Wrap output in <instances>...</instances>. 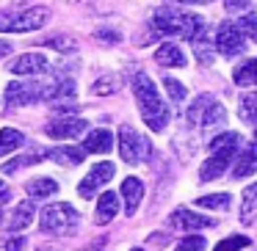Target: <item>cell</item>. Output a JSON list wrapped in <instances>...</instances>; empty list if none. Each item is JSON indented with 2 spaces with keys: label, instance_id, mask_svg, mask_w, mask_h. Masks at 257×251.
<instances>
[{
  "label": "cell",
  "instance_id": "9",
  "mask_svg": "<svg viewBox=\"0 0 257 251\" xmlns=\"http://www.w3.org/2000/svg\"><path fill=\"white\" fill-rule=\"evenodd\" d=\"M111 177H113V163H97V166L83 177V182L78 185V193L83 196V199H91Z\"/></svg>",
  "mask_w": 257,
  "mask_h": 251
},
{
  "label": "cell",
  "instance_id": "37",
  "mask_svg": "<svg viewBox=\"0 0 257 251\" xmlns=\"http://www.w3.org/2000/svg\"><path fill=\"white\" fill-rule=\"evenodd\" d=\"M9 53H12V45H9V42H0V58L9 56Z\"/></svg>",
  "mask_w": 257,
  "mask_h": 251
},
{
  "label": "cell",
  "instance_id": "19",
  "mask_svg": "<svg viewBox=\"0 0 257 251\" xmlns=\"http://www.w3.org/2000/svg\"><path fill=\"white\" fill-rule=\"evenodd\" d=\"M47 157L56 160V163H64V166H78V163H83L86 149H78V146H58V149L47 152Z\"/></svg>",
  "mask_w": 257,
  "mask_h": 251
},
{
  "label": "cell",
  "instance_id": "7",
  "mask_svg": "<svg viewBox=\"0 0 257 251\" xmlns=\"http://www.w3.org/2000/svg\"><path fill=\"white\" fill-rule=\"evenodd\" d=\"M47 9H28L20 14H0V34H31L47 23Z\"/></svg>",
  "mask_w": 257,
  "mask_h": 251
},
{
  "label": "cell",
  "instance_id": "6",
  "mask_svg": "<svg viewBox=\"0 0 257 251\" xmlns=\"http://www.w3.org/2000/svg\"><path fill=\"white\" fill-rule=\"evenodd\" d=\"M119 155H122L124 163L139 166V163H147L152 157V144L139 133V130L124 124V127L119 130Z\"/></svg>",
  "mask_w": 257,
  "mask_h": 251
},
{
  "label": "cell",
  "instance_id": "5",
  "mask_svg": "<svg viewBox=\"0 0 257 251\" xmlns=\"http://www.w3.org/2000/svg\"><path fill=\"white\" fill-rule=\"evenodd\" d=\"M80 223V215L72 204L67 201H58V204H50L42 210L39 218V229L45 234H72Z\"/></svg>",
  "mask_w": 257,
  "mask_h": 251
},
{
  "label": "cell",
  "instance_id": "10",
  "mask_svg": "<svg viewBox=\"0 0 257 251\" xmlns=\"http://www.w3.org/2000/svg\"><path fill=\"white\" fill-rule=\"evenodd\" d=\"M86 127H89V124H86L83 119L67 116V119H56V122H50V124L45 127V133L50 135V138L67 141V138H78V135H83Z\"/></svg>",
  "mask_w": 257,
  "mask_h": 251
},
{
  "label": "cell",
  "instance_id": "17",
  "mask_svg": "<svg viewBox=\"0 0 257 251\" xmlns=\"http://www.w3.org/2000/svg\"><path fill=\"white\" fill-rule=\"evenodd\" d=\"M83 149L94 152V155H108V152L113 149V133L111 130H94V133H89Z\"/></svg>",
  "mask_w": 257,
  "mask_h": 251
},
{
  "label": "cell",
  "instance_id": "38",
  "mask_svg": "<svg viewBox=\"0 0 257 251\" xmlns=\"http://www.w3.org/2000/svg\"><path fill=\"white\" fill-rule=\"evenodd\" d=\"M169 3H210V0H169Z\"/></svg>",
  "mask_w": 257,
  "mask_h": 251
},
{
  "label": "cell",
  "instance_id": "36",
  "mask_svg": "<svg viewBox=\"0 0 257 251\" xmlns=\"http://www.w3.org/2000/svg\"><path fill=\"white\" fill-rule=\"evenodd\" d=\"M97 36H100L102 42H108V45H113V42H119V34H113V31H100Z\"/></svg>",
  "mask_w": 257,
  "mask_h": 251
},
{
  "label": "cell",
  "instance_id": "40",
  "mask_svg": "<svg viewBox=\"0 0 257 251\" xmlns=\"http://www.w3.org/2000/svg\"><path fill=\"white\" fill-rule=\"evenodd\" d=\"M86 251H102V243H97V245H89Z\"/></svg>",
  "mask_w": 257,
  "mask_h": 251
},
{
  "label": "cell",
  "instance_id": "8",
  "mask_svg": "<svg viewBox=\"0 0 257 251\" xmlns=\"http://www.w3.org/2000/svg\"><path fill=\"white\" fill-rule=\"evenodd\" d=\"M216 50L224 58H238L246 50V36L238 28V23H221L216 31Z\"/></svg>",
  "mask_w": 257,
  "mask_h": 251
},
{
  "label": "cell",
  "instance_id": "16",
  "mask_svg": "<svg viewBox=\"0 0 257 251\" xmlns=\"http://www.w3.org/2000/svg\"><path fill=\"white\" fill-rule=\"evenodd\" d=\"M191 47H194V56L199 58L202 64H213V53H216V39H210V34H207V25L194 36V39H191Z\"/></svg>",
  "mask_w": 257,
  "mask_h": 251
},
{
  "label": "cell",
  "instance_id": "39",
  "mask_svg": "<svg viewBox=\"0 0 257 251\" xmlns=\"http://www.w3.org/2000/svg\"><path fill=\"white\" fill-rule=\"evenodd\" d=\"M9 196V190H6V185H3V179H0V199H6Z\"/></svg>",
  "mask_w": 257,
  "mask_h": 251
},
{
  "label": "cell",
  "instance_id": "41",
  "mask_svg": "<svg viewBox=\"0 0 257 251\" xmlns=\"http://www.w3.org/2000/svg\"><path fill=\"white\" fill-rule=\"evenodd\" d=\"M130 251H144V248H130Z\"/></svg>",
  "mask_w": 257,
  "mask_h": 251
},
{
  "label": "cell",
  "instance_id": "25",
  "mask_svg": "<svg viewBox=\"0 0 257 251\" xmlns=\"http://www.w3.org/2000/svg\"><path fill=\"white\" fill-rule=\"evenodd\" d=\"M229 204H232L229 193H210L196 199V207H205V210H229Z\"/></svg>",
  "mask_w": 257,
  "mask_h": 251
},
{
  "label": "cell",
  "instance_id": "22",
  "mask_svg": "<svg viewBox=\"0 0 257 251\" xmlns=\"http://www.w3.org/2000/svg\"><path fill=\"white\" fill-rule=\"evenodd\" d=\"M25 190H28L31 199H47V196L58 193V182L50 177H39V179H31V182L25 185Z\"/></svg>",
  "mask_w": 257,
  "mask_h": 251
},
{
  "label": "cell",
  "instance_id": "13",
  "mask_svg": "<svg viewBox=\"0 0 257 251\" xmlns=\"http://www.w3.org/2000/svg\"><path fill=\"white\" fill-rule=\"evenodd\" d=\"M116 212H119V196H116V193H111V190H105V193L100 196V201H97L94 223L105 226V223H111L113 218H116Z\"/></svg>",
  "mask_w": 257,
  "mask_h": 251
},
{
  "label": "cell",
  "instance_id": "24",
  "mask_svg": "<svg viewBox=\"0 0 257 251\" xmlns=\"http://www.w3.org/2000/svg\"><path fill=\"white\" fill-rule=\"evenodd\" d=\"M240 221L254 223L257 221V182L243 190V204H240Z\"/></svg>",
  "mask_w": 257,
  "mask_h": 251
},
{
  "label": "cell",
  "instance_id": "33",
  "mask_svg": "<svg viewBox=\"0 0 257 251\" xmlns=\"http://www.w3.org/2000/svg\"><path fill=\"white\" fill-rule=\"evenodd\" d=\"M23 245H25V240L20 237V234H17V237L12 234V237L0 240V251H23Z\"/></svg>",
  "mask_w": 257,
  "mask_h": 251
},
{
  "label": "cell",
  "instance_id": "29",
  "mask_svg": "<svg viewBox=\"0 0 257 251\" xmlns=\"http://www.w3.org/2000/svg\"><path fill=\"white\" fill-rule=\"evenodd\" d=\"M163 89L169 91V97H172L174 102H183L185 94H188V91H185V86L180 83V80H174V78H166V80H163Z\"/></svg>",
  "mask_w": 257,
  "mask_h": 251
},
{
  "label": "cell",
  "instance_id": "14",
  "mask_svg": "<svg viewBox=\"0 0 257 251\" xmlns=\"http://www.w3.org/2000/svg\"><path fill=\"white\" fill-rule=\"evenodd\" d=\"M122 196H124V210H127V215H133L139 210L141 199H144V182L136 177H127L122 182Z\"/></svg>",
  "mask_w": 257,
  "mask_h": 251
},
{
  "label": "cell",
  "instance_id": "12",
  "mask_svg": "<svg viewBox=\"0 0 257 251\" xmlns=\"http://www.w3.org/2000/svg\"><path fill=\"white\" fill-rule=\"evenodd\" d=\"M213 223H216L213 218L191 212V210H185V207H180V210L172 212V226H177V229H205V226H213Z\"/></svg>",
  "mask_w": 257,
  "mask_h": 251
},
{
  "label": "cell",
  "instance_id": "20",
  "mask_svg": "<svg viewBox=\"0 0 257 251\" xmlns=\"http://www.w3.org/2000/svg\"><path fill=\"white\" fill-rule=\"evenodd\" d=\"M34 215H36L34 201H20V204L14 207V215H12V221H9V226H12L14 232H20V229L34 223Z\"/></svg>",
  "mask_w": 257,
  "mask_h": 251
},
{
  "label": "cell",
  "instance_id": "1",
  "mask_svg": "<svg viewBox=\"0 0 257 251\" xmlns=\"http://www.w3.org/2000/svg\"><path fill=\"white\" fill-rule=\"evenodd\" d=\"M133 94H136V102H139V111H141L144 124L150 130H155V133H161V130L169 124V116H172V113H169L166 102L161 100L155 83L150 80L147 72H139L133 78Z\"/></svg>",
  "mask_w": 257,
  "mask_h": 251
},
{
  "label": "cell",
  "instance_id": "31",
  "mask_svg": "<svg viewBox=\"0 0 257 251\" xmlns=\"http://www.w3.org/2000/svg\"><path fill=\"white\" fill-rule=\"evenodd\" d=\"M238 28L243 31V36H249V39L257 42V17L254 14H246V17L238 20Z\"/></svg>",
  "mask_w": 257,
  "mask_h": 251
},
{
  "label": "cell",
  "instance_id": "18",
  "mask_svg": "<svg viewBox=\"0 0 257 251\" xmlns=\"http://www.w3.org/2000/svg\"><path fill=\"white\" fill-rule=\"evenodd\" d=\"M155 61L161 64V67H185V56H183V50H180L177 45H161L155 50Z\"/></svg>",
  "mask_w": 257,
  "mask_h": 251
},
{
  "label": "cell",
  "instance_id": "32",
  "mask_svg": "<svg viewBox=\"0 0 257 251\" xmlns=\"http://www.w3.org/2000/svg\"><path fill=\"white\" fill-rule=\"evenodd\" d=\"M202 248H205V237L194 234V237H183V240H180V245L174 251H202Z\"/></svg>",
  "mask_w": 257,
  "mask_h": 251
},
{
  "label": "cell",
  "instance_id": "2",
  "mask_svg": "<svg viewBox=\"0 0 257 251\" xmlns=\"http://www.w3.org/2000/svg\"><path fill=\"white\" fill-rule=\"evenodd\" d=\"M152 28L161 36H180V39H194L202 28L205 20L191 12H174V9H161L152 14Z\"/></svg>",
  "mask_w": 257,
  "mask_h": 251
},
{
  "label": "cell",
  "instance_id": "15",
  "mask_svg": "<svg viewBox=\"0 0 257 251\" xmlns=\"http://www.w3.org/2000/svg\"><path fill=\"white\" fill-rule=\"evenodd\" d=\"M254 171H257V141L249 144L246 149H240L238 163H235V168H232V177L243 179V177H249V174H254Z\"/></svg>",
  "mask_w": 257,
  "mask_h": 251
},
{
  "label": "cell",
  "instance_id": "3",
  "mask_svg": "<svg viewBox=\"0 0 257 251\" xmlns=\"http://www.w3.org/2000/svg\"><path fill=\"white\" fill-rule=\"evenodd\" d=\"M240 135L238 133H221L218 138L210 141V157L202 163V171H199V179L202 182H210V179H218L227 166L232 163V157L238 155V146H240Z\"/></svg>",
  "mask_w": 257,
  "mask_h": 251
},
{
  "label": "cell",
  "instance_id": "28",
  "mask_svg": "<svg viewBox=\"0 0 257 251\" xmlns=\"http://www.w3.org/2000/svg\"><path fill=\"white\" fill-rule=\"evenodd\" d=\"M42 157H47V152H45V155H25V157H14V160H9L6 166H3V171H6V174H14L17 168H23V166H34V163H39Z\"/></svg>",
  "mask_w": 257,
  "mask_h": 251
},
{
  "label": "cell",
  "instance_id": "23",
  "mask_svg": "<svg viewBox=\"0 0 257 251\" xmlns=\"http://www.w3.org/2000/svg\"><path fill=\"white\" fill-rule=\"evenodd\" d=\"M232 80L238 86H257V58H249V61L238 64L232 72Z\"/></svg>",
  "mask_w": 257,
  "mask_h": 251
},
{
  "label": "cell",
  "instance_id": "11",
  "mask_svg": "<svg viewBox=\"0 0 257 251\" xmlns=\"http://www.w3.org/2000/svg\"><path fill=\"white\" fill-rule=\"evenodd\" d=\"M9 69H12L14 75H42L50 69V64H47L45 56H39V53H25V56H20L14 64H9Z\"/></svg>",
  "mask_w": 257,
  "mask_h": 251
},
{
  "label": "cell",
  "instance_id": "27",
  "mask_svg": "<svg viewBox=\"0 0 257 251\" xmlns=\"http://www.w3.org/2000/svg\"><path fill=\"white\" fill-rule=\"evenodd\" d=\"M113 91H119V78L116 75H105V78H100L94 86H91V94H97V97L113 94Z\"/></svg>",
  "mask_w": 257,
  "mask_h": 251
},
{
  "label": "cell",
  "instance_id": "21",
  "mask_svg": "<svg viewBox=\"0 0 257 251\" xmlns=\"http://www.w3.org/2000/svg\"><path fill=\"white\" fill-rule=\"evenodd\" d=\"M23 144H25V135L20 133V130H14V127H3V130H0V157L17 152Z\"/></svg>",
  "mask_w": 257,
  "mask_h": 251
},
{
  "label": "cell",
  "instance_id": "35",
  "mask_svg": "<svg viewBox=\"0 0 257 251\" xmlns=\"http://www.w3.org/2000/svg\"><path fill=\"white\" fill-rule=\"evenodd\" d=\"M249 3L251 0H224V9H227L229 14H238V12H243V9H249Z\"/></svg>",
  "mask_w": 257,
  "mask_h": 251
},
{
  "label": "cell",
  "instance_id": "26",
  "mask_svg": "<svg viewBox=\"0 0 257 251\" xmlns=\"http://www.w3.org/2000/svg\"><path fill=\"white\" fill-rule=\"evenodd\" d=\"M240 119L257 127V91L240 97Z\"/></svg>",
  "mask_w": 257,
  "mask_h": 251
},
{
  "label": "cell",
  "instance_id": "4",
  "mask_svg": "<svg viewBox=\"0 0 257 251\" xmlns=\"http://www.w3.org/2000/svg\"><path fill=\"white\" fill-rule=\"evenodd\" d=\"M191 127L196 130H218L227 124V111L213 94H199L185 111Z\"/></svg>",
  "mask_w": 257,
  "mask_h": 251
},
{
  "label": "cell",
  "instance_id": "42",
  "mask_svg": "<svg viewBox=\"0 0 257 251\" xmlns=\"http://www.w3.org/2000/svg\"><path fill=\"white\" fill-rule=\"evenodd\" d=\"M45 251H56V248H45Z\"/></svg>",
  "mask_w": 257,
  "mask_h": 251
},
{
  "label": "cell",
  "instance_id": "30",
  "mask_svg": "<svg viewBox=\"0 0 257 251\" xmlns=\"http://www.w3.org/2000/svg\"><path fill=\"white\" fill-rule=\"evenodd\" d=\"M243 245H249V237H243V234H232V237L221 240L213 251H238V248H243Z\"/></svg>",
  "mask_w": 257,
  "mask_h": 251
},
{
  "label": "cell",
  "instance_id": "34",
  "mask_svg": "<svg viewBox=\"0 0 257 251\" xmlns=\"http://www.w3.org/2000/svg\"><path fill=\"white\" fill-rule=\"evenodd\" d=\"M45 45L56 47V50H75V42L67 39V36H53V39H45Z\"/></svg>",
  "mask_w": 257,
  "mask_h": 251
}]
</instances>
